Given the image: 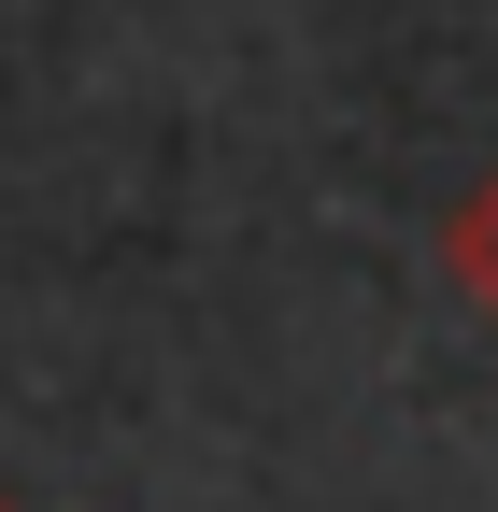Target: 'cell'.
<instances>
[{"label":"cell","mask_w":498,"mask_h":512,"mask_svg":"<svg viewBox=\"0 0 498 512\" xmlns=\"http://www.w3.org/2000/svg\"><path fill=\"white\" fill-rule=\"evenodd\" d=\"M442 285H456V313L498 342V157L456 185V214H442Z\"/></svg>","instance_id":"1"},{"label":"cell","mask_w":498,"mask_h":512,"mask_svg":"<svg viewBox=\"0 0 498 512\" xmlns=\"http://www.w3.org/2000/svg\"><path fill=\"white\" fill-rule=\"evenodd\" d=\"M0 512H29V498H0Z\"/></svg>","instance_id":"2"}]
</instances>
